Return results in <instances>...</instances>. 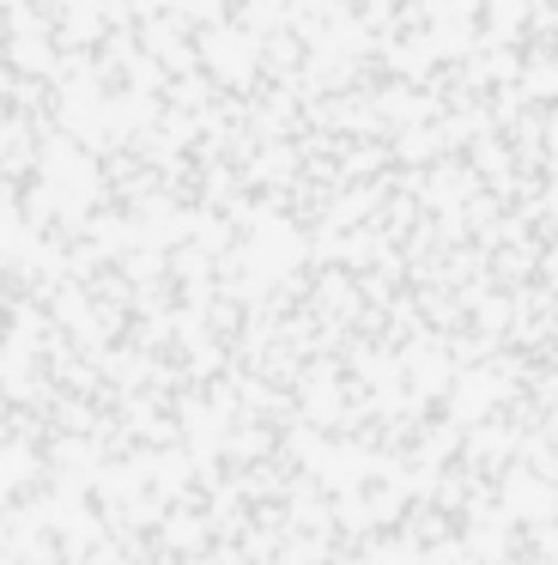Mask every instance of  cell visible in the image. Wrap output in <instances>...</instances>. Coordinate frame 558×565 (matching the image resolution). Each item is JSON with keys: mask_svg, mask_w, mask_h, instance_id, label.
Instances as JSON below:
<instances>
[{"mask_svg": "<svg viewBox=\"0 0 558 565\" xmlns=\"http://www.w3.org/2000/svg\"><path fill=\"white\" fill-rule=\"evenodd\" d=\"M407 329L455 565H558V0H449Z\"/></svg>", "mask_w": 558, "mask_h": 565, "instance_id": "cell-1", "label": "cell"}]
</instances>
